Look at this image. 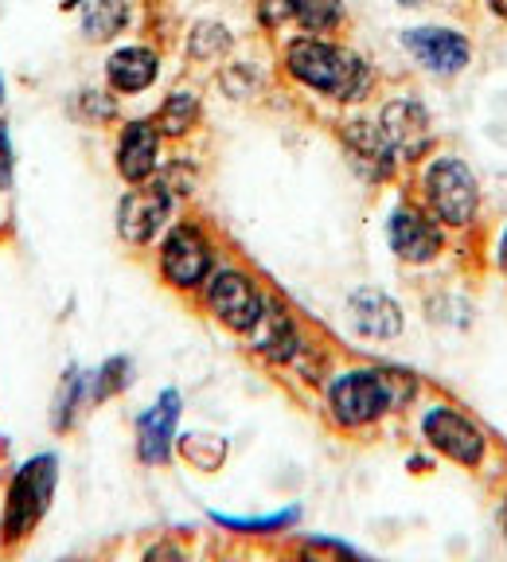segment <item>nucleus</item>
<instances>
[{
  "instance_id": "nucleus-1",
  "label": "nucleus",
  "mask_w": 507,
  "mask_h": 562,
  "mask_svg": "<svg viewBox=\"0 0 507 562\" xmlns=\"http://www.w3.org/2000/svg\"><path fill=\"white\" fill-rule=\"evenodd\" d=\"M285 70L301 87L328 94L336 102H356L371 90L375 75H371L368 59H359L356 52L340 44H328L320 35H301L285 47Z\"/></svg>"
},
{
  "instance_id": "nucleus-2",
  "label": "nucleus",
  "mask_w": 507,
  "mask_h": 562,
  "mask_svg": "<svg viewBox=\"0 0 507 562\" xmlns=\"http://www.w3.org/2000/svg\"><path fill=\"white\" fill-rule=\"evenodd\" d=\"M414 398V379L406 371L391 368H363L348 371L333 383L328 391V406H333V418L348 430L356 426H368V422L383 418L386 411H398Z\"/></svg>"
},
{
  "instance_id": "nucleus-3",
  "label": "nucleus",
  "mask_w": 507,
  "mask_h": 562,
  "mask_svg": "<svg viewBox=\"0 0 507 562\" xmlns=\"http://www.w3.org/2000/svg\"><path fill=\"white\" fill-rule=\"evenodd\" d=\"M55 481H59L55 453H40L16 469V476L9 484V501H4V519H0V539L4 543H20L27 531H35V524L52 508Z\"/></svg>"
},
{
  "instance_id": "nucleus-4",
  "label": "nucleus",
  "mask_w": 507,
  "mask_h": 562,
  "mask_svg": "<svg viewBox=\"0 0 507 562\" xmlns=\"http://www.w3.org/2000/svg\"><path fill=\"white\" fill-rule=\"evenodd\" d=\"M426 203L438 220L453 223V227L469 223L476 215V203H481L473 168L461 157H438L426 172Z\"/></svg>"
},
{
  "instance_id": "nucleus-5",
  "label": "nucleus",
  "mask_w": 507,
  "mask_h": 562,
  "mask_svg": "<svg viewBox=\"0 0 507 562\" xmlns=\"http://www.w3.org/2000/svg\"><path fill=\"white\" fill-rule=\"evenodd\" d=\"M207 308L235 333H250L262 316L266 301L254 290V281L238 270H219L207 281Z\"/></svg>"
},
{
  "instance_id": "nucleus-6",
  "label": "nucleus",
  "mask_w": 507,
  "mask_h": 562,
  "mask_svg": "<svg viewBox=\"0 0 507 562\" xmlns=\"http://www.w3.org/2000/svg\"><path fill=\"white\" fill-rule=\"evenodd\" d=\"M403 47L433 75H457V70L469 67V40L453 27H406Z\"/></svg>"
},
{
  "instance_id": "nucleus-7",
  "label": "nucleus",
  "mask_w": 507,
  "mask_h": 562,
  "mask_svg": "<svg viewBox=\"0 0 507 562\" xmlns=\"http://www.w3.org/2000/svg\"><path fill=\"white\" fill-rule=\"evenodd\" d=\"M160 270L172 285L192 290L211 273V246L195 227H176L160 246Z\"/></svg>"
},
{
  "instance_id": "nucleus-8",
  "label": "nucleus",
  "mask_w": 507,
  "mask_h": 562,
  "mask_svg": "<svg viewBox=\"0 0 507 562\" xmlns=\"http://www.w3.org/2000/svg\"><path fill=\"white\" fill-rule=\"evenodd\" d=\"M168 211H172V192L168 184H153V188H137L122 200L117 207V231H122L125 243L145 246L157 238V231L168 223Z\"/></svg>"
},
{
  "instance_id": "nucleus-9",
  "label": "nucleus",
  "mask_w": 507,
  "mask_h": 562,
  "mask_svg": "<svg viewBox=\"0 0 507 562\" xmlns=\"http://www.w3.org/2000/svg\"><path fill=\"white\" fill-rule=\"evenodd\" d=\"M421 430H426L429 446L441 449L446 457H453L461 465H481L484 434L476 430L464 414L449 411V406H433V411L426 414V422H421Z\"/></svg>"
},
{
  "instance_id": "nucleus-10",
  "label": "nucleus",
  "mask_w": 507,
  "mask_h": 562,
  "mask_svg": "<svg viewBox=\"0 0 507 562\" xmlns=\"http://www.w3.org/2000/svg\"><path fill=\"white\" fill-rule=\"evenodd\" d=\"M176 418H180V391H165L157 406L137 418V457L145 465H165L172 457Z\"/></svg>"
},
{
  "instance_id": "nucleus-11",
  "label": "nucleus",
  "mask_w": 507,
  "mask_h": 562,
  "mask_svg": "<svg viewBox=\"0 0 507 562\" xmlns=\"http://www.w3.org/2000/svg\"><path fill=\"white\" fill-rule=\"evenodd\" d=\"M383 133L403 160H414L429 145V114L414 98H394L383 105Z\"/></svg>"
},
{
  "instance_id": "nucleus-12",
  "label": "nucleus",
  "mask_w": 507,
  "mask_h": 562,
  "mask_svg": "<svg viewBox=\"0 0 507 562\" xmlns=\"http://www.w3.org/2000/svg\"><path fill=\"white\" fill-rule=\"evenodd\" d=\"M160 157V130L157 122H129L117 137V172L129 184H145L157 172Z\"/></svg>"
},
{
  "instance_id": "nucleus-13",
  "label": "nucleus",
  "mask_w": 507,
  "mask_h": 562,
  "mask_svg": "<svg viewBox=\"0 0 507 562\" xmlns=\"http://www.w3.org/2000/svg\"><path fill=\"white\" fill-rule=\"evenodd\" d=\"M386 235H391V250L398 258H406V262H429L441 250L438 227L410 207L394 211L391 223H386Z\"/></svg>"
},
{
  "instance_id": "nucleus-14",
  "label": "nucleus",
  "mask_w": 507,
  "mask_h": 562,
  "mask_svg": "<svg viewBox=\"0 0 507 562\" xmlns=\"http://www.w3.org/2000/svg\"><path fill=\"white\" fill-rule=\"evenodd\" d=\"M160 75V59L153 47L145 44H129L117 47L110 59H105V82L117 90V94H140L149 90Z\"/></svg>"
},
{
  "instance_id": "nucleus-15",
  "label": "nucleus",
  "mask_w": 507,
  "mask_h": 562,
  "mask_svg": "<svg viewBox=\"0 0 507 562\" xmlns=\"http://www.w3.org/2000/svg\"><path fill=\"white\" fill-rule=\"evenodd\" d=\"M343 145H348L351 160H356L363 172L371 176V180H383V176H391L394 168V145L386 140L383 125H371V122H348L343 125Z\"/></svg>"
},
{
  "instance_id": "nucleus-16",
  "label": "nucleus",
  "mask_w": 507,
  "mask_h": 562,
  "mask_svg": "<svg viewBox=\"0 0 507 562\" xmlns=\"http://www.w3.org/2000/svg\"><path fill=\"white\" fill-rule=\"evenodd\" d=\"M351 325L371 340H394L403 333V308L379 290H359L351 293Z\"/></svg>"
},
{
  "instance_id": "nucleus-17",
  "label": "nucleus",
  "mask_w": 507,
  "mask_h": 562,
  "mask_svg": "<svg viewBox=\"0 0 507 562\" xmlns=\"http://www.w3.org/2000/svg\"><path fill=\"white\" fill-rule=\"evenodd\" d=\"M250 333H254V348L262 351L266 360H273V363L293 360L297 348H301L297 325L289 321V313L281 305H266L262 316H258V325H254Z\"/></svg>"
},
{
  "instance_id": "nucleus-18",
  "label": "nucleus",
  "mask_w": 507,
  "mask_h": 562,
  "mask_svg": "<svg viewBox=\"0 0 507 562\" xmlns=\"http://www.w3.org/2000/svg\"><path fill=\"white\" fill-rule=\"evenodd\" d=\"M125 24H129V0H90L87 16H82L87 40H114Z\"/></svg>"
},
{
  "instance_id": "nucleus-19",
  "label": "nucleus",
  "mask_w": 507,
  "mask_h": 562,
  "mask_svg": "<svg viewBox=\"0 0 507 562\" xmlns=\"http://www.w3.org/2000/svg\"><path fill=\"white\" fill-rule=\"evenodd\" d=\"M305 32H333L343 20V0H281Z\"/></svg>"
},
{
  "instance_id": "nucleus-20",
  "label": "nucleus",
  "mask_w": 507,
  "mask_h": 562,
  "mask_svg": "<svg viewBox=\"0 0 507 562\" xmlns=\"http://www.w3.org/2000/svg\"><path fill=\"white\" fill-rule=\"evenodd\" d=\"M195 122H200V98H195L192 90H176V94H168L157 114V130L168 133V137H180V133H188Z\"/></svg>"
},
{
  "instance_id": "nucleus-21",
  "label": "nucleus",
  "mask_w": 507,
  "mask_h": 562,
  "mask_svg": "<svg viewBox=\"0 0 507 562\" xmlns=\"http://www.w3.org/2000/svg\"><path fill=\"white\" fill-rule=\"evenodd\" d=\"M82 395H87V375H82L79 368H70L59 383V395H55V411H52L55 430H70V426H75V414H79Z\"/></svg>"
},
{
  "instance_id": "nucleus-22",
  "label": "nucleus",
  "mask_w": 507,
  "mask_h": 562,
  "mask_svg": "<svg viewBox=\"0 0 507 562\" xmlns=\"http://www.w3.org/2000/svg\"><path fill=\"white\" fill-rule=\"evenodd\" d=\"M230 52V32L223 24H195L192 40H188V55L192 59H223Z\"/></svg>"
},
{
  "instance_id": "nucleus-23",
  "label": "nucleus",
  "mask_w": 507,
  "mask_h": 562,
  "mask_svg": "<svg viewBox=\"0 0 507 562\" xmlns=\"http://www.w3.org/2000/svg\"><path fill=\"white\" fill-rule=\"evenodd\" d=\"M219 527H230V531H246V536H270V531H281V527L297 524V508H285L278 516H262V519H235V516H215Z\"/></svg>"
},
{
  "instance_id": "nucleus-24",
  "label": "nucleus",
  "mask_w": 507,
  "mask_h": 562,
  "mask_svg": "<svg viewBox=\"0 0 507 562\" xmlns=\"http://www.w3.org/2000/svg\"><path fill=\"white\" fill-rule=\"evenodd\" d=\"M125 383H129V360H125V356H117V360L102 363V371H98V379H94V398L117 395V391H122Z\"/></svg>"
},
{
  "instance_id": "nucleus-25",
  "label": "nucleus",
  "mask_w": 507,
  "mask_h": 562,
  "mask_svg": "<svg viewBox=\"0 0 507 562\" xmlns=\"http://www.w3.org/2000/svg\"><path fill=\"white\" fill-rule=\"evenodd\" d=\"M12 168H16V157H12V137H9V125L0 122V192H9Z\"/></svg>"
},
{
  "instance_id": "nucleus-26",
  "label": "nucleus",
  "mask_w": 507,
  "mask_h": 562,
  "mask_svg": "<svg viewBox=\"0 0 507 562\" xmlns=\"http://www.w3.org/2000/svg\"><path fill=\"white\" fill-rule=\"evenodd\" d=\"M492 9H496V12H499V16H504V20H507V0H492Z\"/></svg>"
},
{
  "instance_id": "nucleus-27",
  "label": "nucleus",
  "mask_w": 507,
  "mask_h": 562,
  "mask_svg": "<svg viewBox=\"0 0 507 562\" xmlns=\"http://www.w3.org/2000/svg\"><path fill=\"white\" fill-rule=\"evenodd\" d=\"M499 262H504V270H507V235H504V246H499Z\"/></svg>"
},
{
  "instance_id": "nucleus-28",
  "label": "nucleus",
  "mask_w": 507,
  "mask_h": 562,
  "mask_svg": "<svg viewBox=\"0 0 507 562\" xmlns=\"http://www.w3.org/2000/svg\"><path fill=\"white\" fill-rule=\"evenodd\" d=\"M0 105H4V79H0Z\"/></svg>"
},
{
  "instance_id": "nucleus-29",
  "label": "nucleus",
  "mask_w": 507,
  "mask_h": 562,
  "mask_svg": "<svg viewBox=\"0 0 507 562\" xmlns=\"http://www.w3.org/2000/svg\"><path fill=\"white\" fill-rule=\"evenodd\" d=\"M398 4H421V0H398Z\"/></svg>"
}]
</instances>
